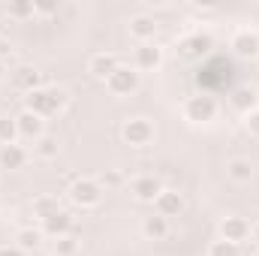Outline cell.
<instances>
[{
  "label": "cell",
  "instance_id": "cell-1",
  "mask_svg": "<svg viewBox=\"0 0 259 256\" xmlns=\"http://www.w3.org/2000/svg\"><path fill=\"white\" fill-rule=\"evenodd\" d=\"M66 106V91L64 88H36V91H30L27 97H24V109L27 112H33V115H39L42 121L46 118H55L58 112H64Z\"/></svg>",
  "mask_w": 259,
  "mask_h": 256
},
{
  "label": "cell",
  "instance_id": "cell-2",
  "mask_svg": "<svg viewBox=\"0 0 259 256\" xmlns=\"http://www.w3.org/2000/svg\"><path fill=\"white\" fill-rule=\"evenodd\" d=\"M181 115L184 121L190 124H211L217 118V100L211 94H196V97H187L184 106H181Z\"/></svg>",
  "mask_w": 259,
  "mask_h": 256
},
{
  "label": "cell",
  "instance_id": "cell-3",
  "mask_svg": "<svg viewBox=\"0 0 259 256\" xmlns=\"http://www.w3.org/2000/svg\"><path fill=\"white\" fill-rule=\"evenodd\" d=\"M69 199H72V205H78V208H97V205L103 202V187H100L97 178H78V181H72V187H69Z\"/></svg>",
  "mask_w": 259,
  "mask_h": 256
},
{
  "label": "cell",
  "instance_id": "cell-4",
  "mask_svg": "<svg viewBox=\"0 0 259 256\" xmlns=\"http://www.w3.org/2000/svg\"><path fill=\"white\" fill-rule=\"evenodd\" d=\"M211 49H214L211 33L196 30V33H187V36L178 39V49H175V52H178V58H184V61H199V58H205Z\"/></svg>",
  "mask_w": 259,
  "mask_h": 256
},
{
  "label": "cell",
  "instance_id": "cell-5",
  "mask_svg": "<svg viewBox=\"0 0 259 256\" xmlns=\"http://www.w3.org/2000/svg\"><path fill=\"white\" fill-rule=\"evenodd\" d=\"M121 139L127 142L130 148H145V145L154 142V124L148 118H130L121 127Z\"/></svg>",
  "mask_w": 259,
  "mask_h": 256
},
{
  "label": "cell",
  "instance_id": "cell-6",
  "mask_svg": "<svg viewBox=\"0 0 259 256\" xmlns=\"http://www.w3.org/2000/svg\"><path fill=\"white\" fill-rule=\"evenodd\" d=\"M106 88H109L115 97H130V94H136V91H139V72H136V66L121 64L112 75H109Z\"/></svg>",
  "mask_w": 259,
  "mask_h": 256
},
{
  "label": "cell",
  "instance_id": "cell-7",
  "mask_svg": "<svg viewBox=\"0 0 259 256\" xmlns=\"http://www.w3.org/2000/svg\"><path fill=\"white\" fill-rule=\"evenodd\" d=\"M39 229H42V235H49V238H64V235H72V229H75V217L61 208L58 214L46 217V220L39 223Z\"/></svg>",
  "mask_w": 259,
  "mask_h": 256
},
{
  "label": "cell",
  "instance_id": "cell-8",
  "mask_svg": "<svg viewBox=\"0 0 259 256\" xmlns=\"http://www.w3.org/2000/svg\"><path fill=\"white\" fill-rule=\"evenodd\" d=\"M220 238L232 241V244H241V241L250 238V223L244 217H223L220 220Z\"/></svg>",
  "mask_w": 259,
  "mask_h": 256
},
{
  "label": "cell",
  "instance_id": "cell-9",
  "mask_svg": "<svg viewBox=\"0 0 259 256\" xmlns=\"http://www.w3.org/2000/svg\"><path fill=\"white\" fill-rule=\"evenodd\" d=\"M133 61H136V72H151V69H157L163 64V49L157 42H145V46L136 49Z\"/></svg>",
  "mask_w": 259,
  "mask_h": 256
},
{
  "label": "cell",
  "instance_id": "cell-10",
  "mask_svg": "<svg viewBox=\"0 0 259 256\" xmlns=\"http://www.w3.org/2000/svg\"><path fill=\"white\" fill-rule=\"evenodd\" d=\"M118 66H121L118 55H112V52H100V55H94V58L88 61V72H91L97 81H109V75H112Z\"/></svg>",
  "mask_w": 259,
  "mask_h": 256
},
{
  "label": "cell",
  "instance_id": "cell-11",
  "mask_svg": "<svg viewBox=\"0 0 259 256\" xmlns=\"http://www.w3.org/2000/svg\"><path fill=\"white\" fill-rule=\"evenodd\" d=\"M46 121L39 118V115H33V112H18L15 115V127H18V136L21 139H30V142H36L39 136H46V127H42Z\"/></svg>",
  "mask_w": 259,
  "mask_h": 256
},
{
  "label": "cell",
  "instance_id": "cell-12",
  "mask_svg": "<svg viewBox=\"0 0 259 256\" xmlns=\"http://www.w3.org/2000/svg\"><path fill=\"white\" fill-rule=\"evenodd\" d=\"M130 193H133V199H139V202H157V196L163 193V184H160L154 175H139V178L130 184Z\"/></svg>",
  "mask_w": 259,
  "mask_h": 256
},
{
  "label": "cell",
  "instance_id": "cell-13",
  "mask_svg": "<svg viewBox=\"0 0 259 256\" xmlns=\"http://www.w3.org/2000/svg\"><path fill=\"white\" fill-rule=\"evenodd\" d=\"M232 52H235L238 58H259V33L250 30V27L238 30V33L232 36Z\"/></svg>",
  "mask_w": 259,
  "mask_h": 256
},
{
  "label": "cell",
  "instance_id": "cell-14",
  "mask_svg": "<svg viewBox=\"0 0 259 256\" xmlns=\"http://www.w3.org/2000/svg\"><path fill=\"white\" fill-rule=\"evenodd\" d=\"M154 208H157V214L166 217V220H169V217H178V214L184 211V196L178 190H166V187H163V193H160L157 202H154Z\"/></svg>",
  "mask_w": 259,
  "mask_h": 256
},
{
  "label": "cell",
  "instance_id": "cell-15",
  "mask_svg": "<svg viewBox=\"0 0 259 256\" xmlns=\"http://www.w3.org/2000/svg\"><path fill=\"white\" fill-rule=\"evenodd\" d=\"M130 36H133L139 46L154 42V36H157V21H154L151 15H136V18H130Z\"/></svg>",
  "mask_w": 259,
  "mask_h": 256
},
{
  "label": "cell",
  "instance_id": "cell-16",
  "mask_svg": "<svg viewBox=\"0 0 259 256\" xmlns=\"http://www.w3.org/2000/svg\"><path fill=\"white\" fill-rule=\"evenodd\" d=\"M229 106L235 112H241V115H250V112L259 109V94L253 88H235L232 97H229Z\"/></svg>",
  "mask_w": 259,
  "mask_h": 256
},
{
  "label": "cell",
  "instance_id": "cell-17",
  "mask_svg": "<svg viewBox=\"0 0 259 256\" xmlns=\"http://www.w3.org/2000/svg\"><path fill=\"white\" fill-rule=\"evenodd\" d=\"M24 163H27V151L21 145H0V169L18 172L24 169Z\"/></svg>",
  "mask_w": 259,
  "mask_h": 256
},
{
  "label": "cell",
  "instance_id": "cell-18",
  "mask_svg": "<svg viewBox=\"0 0 259 256\" xmlns=\"http://www.w3.org/2000/svg\"><path fill=\"white\" fill-rule=\"evenodd\" d=\"M12 88H15V91H21V94L27 97L30 91L42 88V81H39V72H36L33 66H18V69L12 72Z\"/></svg>",
  "mask_w": 259,
  "mask_h": 256
},
{
  "label": "cell",
  "instance_id": "cell-19",
  "mask_svg": "<svg viewBox=\"0 0 259 256\" xmlns=\"http://www.w3.org/2000/svg\"><path fill=\"white\" fill-rule=\"evenodd\" d=\"M142 232H145L148 238L160 241V238H166V235H169V220H166V217H160V214H151V217H145V220H142Z\"/></svg>",
  "mask_w": 259,
  "mask_h": 256
},
{
  "label": "cell",
  "instance_id": "cell-20",
  "mask_svg": "<svg viewBox=\"0 0 259 256\" xmlns=\"http://www.w3.org/2000/svg\"><path fill=\"white\" fill-rule=\"evenodd\" d=\"M226 175L232 178V181H238V184H244V181H250L253 178V163L250 160H229L226 163Z\"/></svg>",
  "mask_w": 259,
  "mask_h": 256
},
{
  "label": "cell",
  "instance_id": "cell-21",
  "mask_svg": "<svg viewBox=\"0 0 259 256\" xmlns=\"http://www.w3.org/2000/svg\"><path fill=\"white\" fill-rule=\"evenodd\" d=\"M58 151H61V145H58V139H55V136H39V139L33 142V154H36V157H42V160H55V157H58Z\"/></svg>",
  "mask_w": 259,
  "mask_h": 256
},
{
  "label": "cell",
  "instance_id": "cell-22",
  "mask_svg": "<svg viewBox=\"0 0 259 256\" xmlns=\"http://www.w3.org/2000/svg\"><path fill=\"white\" fill-rule=\"evenodd\" d=\"M39 244H42V229H18L15 247H21V250L27 253V250H36Z\"/></svg>",
  "mask_w": 259,
  "mask_h": 256
},
{
  "label": "cell",
  "instance_id": "cell-23",
  "mask_svg": "<svg viewBox=\"0 0 259 256\" xmlns=\"http://www.w3.org/2000/svg\"><path fill=\"white\" fill-rule=\"evenodd\" d=\"M58 211H61V205H58V199H55V196H39V199L33 202V214L39 217V223H42L46 217L58 214Z\"/></svg>",
  "mask_w": 259,
  "mask_h": 256
},
{
  "label": "cell",
  "instance_id": "cell-24",
  "mask_svg": "<svg viewBox=\"0 0 259 256\" xmlns=\"http://www.w3.org/2000/svg\"><path fill=\"white\" fill-rule=\"evenodd\" d=\"M15 142H18V127H15V118L0 115V145H15Z\"/></svg>",
  "mask_w": 259,
  "mask_h": 256
},
{
  "label": "cell",
  "instance_id": "cell-25",
  "mask_svg": "<svg viewBox=\"0 0 259 256\" xmlns=\"http://www.w3.org/2000/svg\"><path fill=\"white\" fill-rule=\"evenodd\" d=\"M55 256H75L78 253V241L75 235H64V238H55Z\"/></svg>",
  "mask_w": 259,
  "mask_h": 256
},
{
  "label": "cell",
  "instance_id": "cell-26",
  "mask_svg": "<svg viewBox=\"0 0 259 256\" xmlns=\"http://www.w3.org/2000/svg\"><path fill=\"white\" fill-rule=\"evenodd\" d=\"M208 256H241V247L220 238V241H214V244L208 247Z\"/></svg>",
  "mask_w": 259,
  "mask_h": 256
},
{
  "label": "cell",
  "instance_id": "cell-27",
  "mask_svg": "<svg viewBox=\"0 0 259 256\" xmlns=\"http://www.w3.org/2000/svg\"><path fill=\"white\" fill-rule=\"evenodd\" d=\"M36 12V3H12L9 6V15L12 18H27V15H33Z\"/></svg>",
  "mask_w": 259,
  "mask_h": 256
},
{
  "label": "cell",
  "instance_id": "cell-28",
  "mask_svg": "<svg viewBox=\"0 0 259 256\" xmlns=\"http://www.w3.org/2000/svg\"><path fill=\"white\" fill-rule=\"evenodd\" d=\"M118 184H121V175H118V172H103V175H100V187H103V190H106V187H118Z\"/></svg>",
  "mask_w": 259,
  "mask_h": 256
},
{
  "label": "cell",
  "instance_id": "cell-29",
  "mask_svg": "<svg viewBox=\"0 0 259 256\" xmlns=\"http://www.w3.org/2000/svg\"><path fill=\"white\" fill-rule=\"evenodd\" d=\"M244 127L250 130L253 136H259V109L256 112H250V115H244Z\"/></svg>",
  "mask_w": 259,
  "mask_h": 256
},
{
  "label": "cell",
  "instance_id": "cell-30",
  "mask_svg": "<svg viewBox=\"0 0 259 256\" xmlns=\"http://www.w3.org/2000/svg\"><path fill=\"white\" fill-rule=\"evenodd\" d=\"M0 256H24V250L15 247V244H3V247H0Z\"/></svg>",
  "mask_w": 259,
  "mask_h": 256
},
{
  "label": "cell",
  "instance_id": "cell-31",
  "mask_svg": "<svg viewBox=\"0 0 259 256\" xmlns=\"http://www.w3.org/2000/svg\"><path fill=\"white\" fill-rule=\"evenodd\" d=\"M58 6L55 3H36V12H55Z\"/></svg>",
  "mask_w": 259,
  "mask_h": 256
},
{
  "label": "cell",
  "instance_id": "cell-32",
  "mask_svg": "<svg viewBox=\"0 0 259 256\" xmlns=\"http://www.w3.org/2000/svg\"><path fill=\"white\" fill-rule=\"evenodd\" d=\"M250 238L259 244V223H256V226H250Z\"/></svg>",
  "mask_w": 259,
  "mask_h": 256
},
{
  "label": "cell",
  "instance_id": "cell-33",
  "mask_svg": "<svg viewBox=\"0 0 259 256\" xmlns=\"http://www.w3.org/2000/svg\"><path fill=\"white\" fill-rule=\"evenodd\" d=\"M0 75H3V58H0Z\"/></svg>",
  "mask_w": 259,
  "mask_h": 256
},
{
  "label": "cell",
  "instance_id": "cell-34",
  "mask_svg": "<svg viewBox=\"0 0 259 256\" xmlns=\"http://www.w3.org/2000/svg\"><path fill=\"white\" fill-rule=\"evenodd\" d=\"M253 256H259V253H253Z\"/></svg>",
  "mask_w": 259,
  "mask_h": 256
}]
</instances>
